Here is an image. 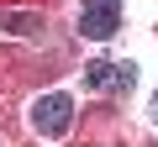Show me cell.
<instances>
[{
    "mask_svg": "<svg viewBox=\"0 0 158 147\" xmlns=\"http://www.w3.org/2000/svg\"><path fill=\"white\" fill-rule=\"evenodd\" d=\"M37 26H42V16H37V11H0V32L27 37V32H37Z\"/></svg>",
    "mask_w": 158,
    "mask_h": 147,
    "instance_id": "4",
    "label": "cell"
},
{
    "mask_svg": "<svg viewBox=\"0 0 158 147\" xmlns=\"http://www.w3.org/2000/svg\"><path fill=\"white\" fill-rule=\"evenodd\" d=\"M32 126H37L42 137H63V131L74 126V100H69V95H42V100L32 105Z\"/></svg>",
    "mask_w": 158,
    "mask_h": 147,
    "instance_id": "1",
    "label": "cell"
},
{
    "mask_svg": "<svg viewBox=\"0 0 158 147\" xmlns=\"http://www.w3.org/2000/svg\"><path fill=\"white\" fill-rule=\"evenodd\" d=\"M121 26V0H85V16H79V32L106 42L111 32Z\"/></svg>",
    "mask_w": 158,
    "mask_h": 147,
    "instance_id": "2",
    "label": "cell"
},
{
    "mask_svg": "<svg viewBox=\"0 0 158 147\" xmlns=\"http://www.w3.org/2000/svg\"><path fill=\"white\" fill-rule=\"evenodd\" d=\"M153 121H158V95H153Z\"/></svg>",
    "mask_w": 158,
    "mask_h": 147,
    "instance_id": "5",
    "label": "cell"
},
{
    "mask_svg": "<svg viewBox=\"0 0 158 147\" xmlns=\"http://www.w3.org/2000/svg\"><path fill=\"white\" fill-rule=\"evenodd\" d=\"M85 84H90V89H132V84H137V68H132V63L100 58V63L85 68Z\"/></svg>",
    "mask_w": 158,
    "mask_h": 147,
    "instance_id": "3",
    "label": "cell"
}]
</instances>
